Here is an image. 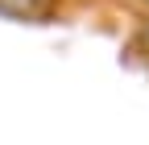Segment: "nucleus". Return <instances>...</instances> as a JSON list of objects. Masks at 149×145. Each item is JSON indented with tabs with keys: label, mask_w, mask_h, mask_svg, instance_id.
Here are the masks:
<instances>
[{
	"label": "nucleus",
	"mask_w": 149,
	"mask_h": 145,
	"mask_svg": "<svg viewBox=\"0 0 149 145\" xmlns=\"http://www.w3.org/2000/svg\"><path fill=\"white\" fill-rule=\"evenodd\" d=\"M50 0H0V8L13 13V17H37V13H46Z\"/></svg>",
	"instance_id": "1"
}]
</instances>
